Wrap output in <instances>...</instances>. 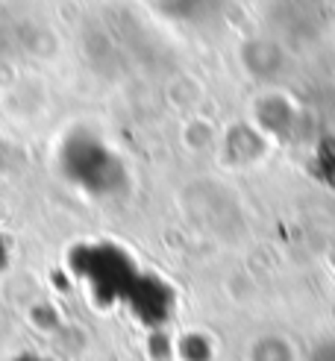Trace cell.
<instances>
[{"mask_svg": "<svg viewBox=\"0 0 335 361\" xmlns=\"http://www.w3.org/2000/svg\"><path fill=\"white\" fill-rule=\"evenodd\" d=\"M15 361H50V358H42V355H18Z\"/></svg>", "mask_w": 335, "mask_h": 361, "instance_id": "6da1fadb", "label": "cell"}]
</instances>
